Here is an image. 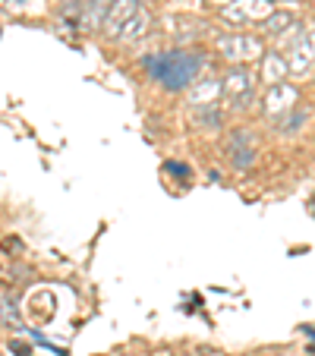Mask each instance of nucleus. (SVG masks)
<instances>
[{
    "mask_svg": "<svg viewBox=\"0 0 315 356\" xmlns=\"http://www.w3.org/2000/svg\"><path fill=\"white\" fill-rule=\"evenodd\" d=\"M142 70L164 92H186L205 70V54L202 51H186V47H168V51L148 54L142 60Z\"/></svg>",
    "mask_w": 315,
    "mask_h": 356,
    "instance_id": "f257e3e1",
    "label": "nucleus"
},
{
    "mask_svg": "<svg viewBox=\"0 0 315 356\" xmlns=\"http://www.w3.org/2000/svg\"><path fill=\"white\" fill-rule=\"evenodd\" d=\"M221 101L227 104L234 114H243L255 104V76L249 67H230L221 76Z\"/></svg>",
    "mask_w": 315,
    "mask_h": 356,
    "instance_id": "f03ea898",
    "label": "nucleus"
},
{
    "mask_svg": "<svg viewBox=\"0 0 315 356\" xmlns=\"http://www.w3.org/2000/svg\"><path fill=\"white\" fill-rule=\"evenodd\" d=\"M218 54L224 57L227 63H240V67H246V63H252L255 57L265 54V47H261V41L255 38V35H246V32H230V35H221L218 38Z\"/></svg>",
    "mask_w": 315,
    "mask_h": 356,
    "instance_id": "7ed1b4c3",
    "label": "nucleus"
},
{
    "mask_svg": "<svg viewBox=\"0 0 315 356\" xmlns=\"http://www.w3.org/2000/svg\"><path fill=\"white\" fill-rule=\"evenodd\" d=\"M296 101H300V92H296L293 86H287V82L268 86L265 98H261V111H265L268 120H281V117H287L290 111L296 108Z\"/></svg>",
    "mask_w": 315,
    "mask_h": 356,
    "instance_id": "20e7f679",
    "label": "nucleus"
},
{
    "mask_svg": "<svg viewBox=\"0 0 315 356\" xmlns=\"http://www.w3.org/2000/svg\"><path fill=\"white\" fill-rule=\"evenodd\" d=\"M271 0H234V7L224 10V19L230 26H249V22H261L271 13Z\"/></svg>",
    "mask_w": 315,
    "mask_h": 356,
    "instance_id": "39448f33",
    "label": "nucleus"
},
{
    "mask_svg": "<svg viewBox=\"0 0 315 356\" xmlns=\"http://www.w3.org/2000/svg\"><path fill=\"white\" fill-rule=\"evenodd\" d=\"M312 63H315V26L300 29V38L290 44V54H287V67L293 73H309Z\"/></svg>",
    "mask_w": 315,
    "mask_h": 356,
    "instance_id": "423d86ee",
    "label": "nucleus"
},
{
    "mask_svg": "<svg viewBox=\"0 0 315 356\" xmlns=\"http://www.w3.org/2000/svg\"><path fill=\"white\" fill-rule=\"evenodd\" d=\"M218 101H221V79L218 76H199L189 86V111L218 108Z\"/></svg>",
    "mask_w": 315,
    "mask_h": 356,
    "instance_id": "0eeeda50",
    "label": "nucleus"
},
{
    "mask_svg": "<svg viewBox=\"0 0 315 356\" xmlns=\"http://www.w3.org/2000/svg\"><path fill=\"white\" fill-rule=\"evenodd\" d=\"M142 7V0H114L108 10V16H104V22H101V29H104V35L108 38L117 41V35H120V29L127 26L129 19L136 16V10Z\"/></svg>",
    "mask_w": 315,
    "mask_h": 356,
    "instance_id": "6e6552de",
    "label": "nucleus"
},
{
    "mask_svg": "<svg viewBox=\"0 0 315 356\" xmlns=\"http://www.w3.org/2000/svg\"><path fill=\"white\" fill-rule=\"evenodd\" d=\"M230 158H234V164L240 170L255 164V139L249 129H234L230 133Z\"/></svg>",
    "mask_w": 315,
    "mask_h": 356,
    "instance_id": "1a4fd4ad",
    "label": "nucleus"
},
{
    "mask_svg": "<svg viewBox=\"0 0 315 356\" xmlns=\"http://www.w3.org/2000/svg\"><path fill=\"white\" fill-rule=\"evenodd\" d=\"M259 76L268 82V86H281V82H287V76H290L287 57L277 54V51H265V54H261V73Z\"/></svg>",
    "mask_w": 315,
    "mask_h": 356,
    "instance_id": "9d476101",
    "label": "nucleus"
},
{
    "mask_svg": "<svg viewBox=\"0 0 315 356\" xmlns=\"http://www.w3.org/2000/svg\"><path fill=\"white\" fill-rule=\"evenodd\" d=\"M261 29L268 35H275V38H281V35H287L290 29H296V19H293V13H287V10H271L265 19H261Z\"/></svg>",
    "mask_w": 315,
    "mask_h": 356,
    "instance_id": "9b49d317",
    "label": "nucleus"
},
{
    "mask_svg": "<svg viewBox=\"0 0 315 356\" xmlns=\"http://www.w3.org/2000/svg\"><path fill=\"white\" fill-rule=\"evenodd\" d=\"M148 26H152V16L145 13V7H139L136 10V16L127 22V26L120 29V35H117V41H136V38H142V35L148 32Z\"/></svg>",
    "mask_w": 315,
    "mask_h": 356,
    "instance_id": "f8f14e48",
    "label": "nucleus"
},
{
    "mask_svg": "<svg viewBox=\"0 0 315 356\" xmlns=\"http://www.w3.org/2000/svg\"><path fill=\"white\" fill-rule=\"evenodd\" d=\"M111 3H114V0H86V3H82V26L98 29L101 22H104V16H108Z\"/></svg>",
    "mask_w": 315,
    "mask_h": 356,
    "instance_id": "ddd939ff",
    "label": "nucleus"
},
{
    "mask_svg": "<svg viewBox=\"0 0 315 356\" xmlns=\"http://www.w3.org/2000/svg\"><path fill=\"white\" fill-rule=\"evenodd\" d=\"M221 108H202V111H193V123L199 129H208V133H215V129H221Z\"/></svg>",
    "mask_w": 315,
    "mask_h": 356,
    "instance_id": "4468645a",
    "label": "nucleus"
},
{
    "mask_svg": "<svg viewBox=\"0 0 315 356\" xmlns=\"http://www.w3.org/2000/svg\"><path fill=\"white\" fill-rule=\"evenodd\" d=\"M0 325H19V312H16L13 302H0Z\"/></svg>",
    "mask_w": 315,
    "mask_h": 356,
    "instance_id": "2eb2a0df",
    "label": "nucleus"
},
{
    "mask_svg": "<svg viewBox=\"0 0 315 356\" xmlns=\"http://www.w3.org/2000/svg\"><path fill=\"white\" fill-rule=\"evenodd\" d=\"M158 356H174V353H158Z\"/></svg>",
    "mask_w": 315,
    "mask_h": 356,
    "instance_id": "dca6fc26",
    "label": "nucleus"
},
{
    "mask_svg": "<svg viewBox=\"0 0 315 356\" xmlns=\"http://www.w3.org/2000/svg\"><path fill=\"white\" fill-rule=\"evenodd\" d=\"M0 356H3V353H0Z\"/></svg>",
    "mask_w": 315,
    "mask_h": 356,
    "instance_id": "f3484780",
    "label": "nucleus"
}]
</instances>
